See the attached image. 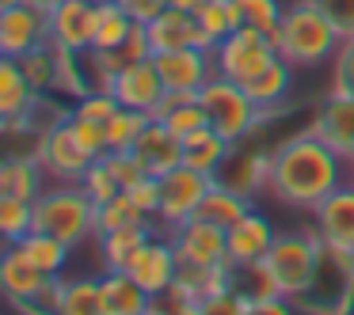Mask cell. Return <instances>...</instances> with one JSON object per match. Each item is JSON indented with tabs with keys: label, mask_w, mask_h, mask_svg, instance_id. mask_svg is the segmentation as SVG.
<instances>
[{
	"label": "cell",
	"mask_w": 354,
	"mask_h": 315,
	"mask_svg": "<svg viewBox=\"0 0 354 315\" xmlns=\"http://www.w3.org/2000/svg\"><path fill=\"white\" fill-rule=\"evenodd\" d=\"M346 183V160L320 141L313 130L286 137L278 148H270V175L267 190L278 205L313 213L331 190Z\"/></svg>",
	"instance_id": "6da1fadb"
},
{
	"label": "cell",
	"mask_w": 354,
	"mask_h": 315,
	"mask_svg": "<svg viewBox=\"0 0 354 315\" xmlns=\"http://www.w3.org/2000/svg\"><path fill=\"white\" fill-rule=\"evenodd\" d=\"M274 39V50L282 61H290L293 69H320V65H331L343 46V34L320 12V4L313 0H293L286 4V16L278 23V31L270 34Z\"/></svg>",
	"instance_id": "7a4b0ae2"
},
{
	"label": "cell",
	"mask_w": 354,
	"mask_h": 315,
	"mask_svg": "<svg viewBox=\"0 0 354 315\" xmlns=\"http://www.w3.org/2000/svg\"><path fill=\"white\" fill-rule=\"evenodd\" d=\"M35 232L57 236L62 243L80 247L95 236V201L80 183H62L42 190L35 201Z\"/></svg>",
	"instance_id": "3957f363"
},
{
	"label": "cell",
	"mask_w": 354,
	"mask_h": 315,
	"mask_svg": "<svg viewBox=\"0 0 354 315\" xmlns=\"http://www.w3.org/2000/svg\"><path fill=\"white\" fill-rule=\"evenodd\" d=\"M198 103H202V110H206L209 130L221 133L232 145L252 141L255 130L267 122V114H263L259 103L248 95V88L236 84V80H229V77H221V72L198 92Z\"/></svg>",
	"instance_id": "277c9868"
},
{
	"label": "cell",
	"mask_w": 354,
	"mask_h": 315,
	"mask_svg": "<svg viewBox=\"0 0 354 315\" xmlns=\"http://www.w3.org/2000/svg\"><path fill=\"white\" fill-rule=\"evenodd\" d=\"M297 307L308 315H351L354 307V254L320 243L316 274L297 296Z\"/></svg>",
	"instance_id": "5b68a950"
},
{
	"label": "cell",
	"mask_w": 354,
	"mask_h": 315,
	"mask_svg": "<svg viewBox=\"0 0 354 315\" xmlns=\"http://www.w3.org/2000/svg\"><path fill=\"white\" fill-rule=\"evenodd\" d=\"M316 258H320V239H316V232H278L274 247L267 254V266L274 274L278 292L297 300L316 274Z\"/></svg>",
	"instance_id": "8992f818"
},
{
	"label": "cell",
	"mask_w": 354,
	"mask_h": 315,
	"mask_svg": "<svg viewBox=\"0 0 354 315\" xmlns=\"http://www.w3.org/2000/svg\"><path fill=\"white\" fill-rule=\"evenodd\" d=\"M214 61H217V72L229 80H236V84H248V80H255L263 69H267L270 61H278V50H274V39L263 31H255V27H240V31H232L229 39H221L214 46Z\"/></svg>",
	"instance_id": "52a82bcc"
},
{
	"label": "cell",
	"mask_w": 354,
	"mask_h": 315,
	"mask_svg": "<svg viewBox=\"0 0 354 315\" xmlns=\"http://www.w3.org/2000/svg\"><path fill=\"white\" fill-rule=\"evenodd\" d=\"M217 179L206 175V171H194L187 167V163H179V167H171L168 175H160V209H156L153 221H160L164 228H179L183 221H191L194 213H198L202 198L209 194V186H214Z\"/></svg>",
	"instance_id": "ba28073f"
},
{
	"label": "cell",
	"mask_w": 354,
	"mask_h": 315,
	"mask_svg": "<svg viewBox=\"0 0 354 315\" xmlns=\"http://www.w3.org/2000/svg\"><path fill=\"white\" fill-rule=\"evenodd\" d=\"M50 46V16L31 4L0 8V57H27L35 50Z\"/></svg>",
	"instance_id": "9c48e42d"
},
{
	"label": "cell",
	"mask_w": 354,
	"mask_h": 315,
	"mask_svg": "<svg viewBox=\"0 0 354 315\" xmlns=\"http://www.w3.org/2000/svg\"><path fill=\"white\" fill-rule=\"evenodd\" d=\"M153 65L160 72L164 88L179 95H198L217 77L214 50H168V54H153Z\"/></svg>",
	"instance_id": "30bf717a"
},
{
	"label": "cell",
	"mask_w": 354,
	"mask_h": 315,
	"mask_svg": "<svg viewBox=\"0 0 354 315\" xmlns=\"http://www.w3.org/2000/svg\"><path fill=\"white\" fill-rule=\"evenodd\" d=\"M126 274H130L145 292H153V300L160 296L164 289H171V285H176V277H179V254H176L171 236L153 232V236L138 247V254L130 258Z\"/></svg>",
	"instance_id": "8fae6325"
},
{
	"label": "cell",
	"mask_w": 354,
	"mask_h": 315,
	"mask_svg": "<svg viewBox=\"0 0 354 315\" xmlns=\"http://www.w3.org/2000/svg\"><path fill=\"white\" fill-rule=\"evenodd\" d=\"M46 285H50V277L27 258L24 247L19 243H0V296L12 300V304H19L24 312H31Z\"/></svg>",
	"instance_id": "7c38bea8"
},
{
	"label": "cell",
	"mask_w": 354,
	"mask_h": 315,
	"mask_svg": "<svg viewBox=\"0 0 354 315\" xmlns=\"http://www.w3.org/2000/svg\"><path fill=\"white\" fill-rule=\"evenodd\" d=\"M171 243H176L179 266H225L229 262V247H225V228L191 216L179 228L168 232Z\"/></svg>",
	"instance_id": "4fadbf2b"
},
{
	"label": "cell",
	"mask_w": 354,
	"mask_h": 315,
	"mask_svg": "<svg viewBox=\"0 0 354 315\" xmlns=\"http://www.w3.org/2000/svg\"><path fill=\"white\" fill-rule=\"evenodd\" d=\"M39 163H42V171H46V179H54V183H80V179L88 175V167L95 163V156L73 137L69 122H62L57 130L46 133Z\"/></svg>",
	"instance_id": "5bb4252c"
},
{
	"label": "cell",
	"mask_w": 354,
	"mask_h": 315,
	"mask_svg": "<svg viewBox=\"0 0 354 315\" xmlns=\"http://www.w3.org/2000/svg\"><path fill=\"white\" fill-rule=\"evenodd\" d=\"M95 4L100 0H65L50 12V46L65 54H84L95 46Z\"/></svg>",
	"instance_id": "9a60e30c"
},
{
	"label": "cell",
	"mask_w": 354,
	"mask_h": 315,
	"mask_svg": "<svg viewBox=\"0 0 354 315\" xmlns=\"http://www.w3.org/2000/svg\"><path fill=\"white\" fill-rule=\"evenodd\" d=\"M313 232L320 243L354 254V183H343L313 209Z\"/></svg>",
	"instance_id": "2e32d148"
},
{
	"label": "cell",
	"mask_w": 354,
	"mask_h": 315,
	"mask_svg": "<svg viewBox=\"0 0 354 315\" xmlns=\"http://www.w3.org/2000/svg\"><path fill=\"white\" fill-rule=\"evenodd\" d=\"M278 239V228L270 216H263L259 209H252L248 216H240L232 228H225V247H229V266H248V262H263L270 254Z\"/></svg>",
	"instance_id": "e0dca14e"
},
{
	"label": "cell",
	"mask_w": 354,
	"mask_h": 315,
	"mask_svg": "<svg viewBox=\"0 0 354 315\" xmlns=\"http://www.w3.org/2000/svg\"><path fill=\"white\" fill-rule=\"evenodd\" d=\"M308 130L320 141H328L346 163L354 160V95L346 92H331L328 99L316 107V118Z\"/></svg>",
	"instance_id": "ac0fdd59"
},
{
	"label": "cell",
	"mask_w": 354,
	"mask_h": 315,
	"mask_svg": "<svg viewBox=\"0 0 354 315\" xmlns=\"http://www.w3.org/2000/svg\"><path fill=\"white\" fill-rule=\"evenodd\" d=\"M111 92H115V99L122 103V107L153 114V110L164 103L168 88H164L160 72H156L153 57H149V61H133V65H126V69L118 72L115 80H111Z\"/></svg>",
	"instance_id": "d6986e66"
},
{
	"label": "cell",
	"mask_w": 354,
	"mask_h": 315,
	"mask_svg": "<svg viewBox=\"0 0 354 315\" xmlns=\"http://www.w3.org/2000/svg\"><path fill=\"white\" fill-rule=\"evenodd\" d=\"M145 34H149V46L153 54H168V50H214L209 34L202 31L198 16L191 12H179V8H168L164 16H156L153 23H145Z\"/></svg>",
	"instance_id": "ffe728a7"
},
{
	"label": "cell",
	"mask_w": 354,
	"mask_h": 315,
	"mask_svg": "<svg viewBox=\"0 0 354 315\" xmlns=\"http://www.w3.org/2000/svg\"><path fill=\"white\" fill-rule=\"evenodd\" d=\"M35 99H39V92L31 88L24 65L16 57H0V133L24 125Z\"/></svg>",
	"instance_id": "44dd1931"
},
{
	"label": "cell",
	"mask_w": 354,
	"mask_h": 315,
	"mask_svg": "<svg viewBox=\"0 0 354 315\" xmlns=\"http://www.w3.org/2000/svg\"><path fill=\"white\" fill-rule=\"evenodd\" d=\"M133 152H138V160L145 163L149 175H168L171 167H179L183 163V137H176V133L168 130L164 122H149L145 133L138 137V145H133Z\"/></svg>",
	"instance_id": "7402d4cb"
},
{
	"label": "cell",
	"mask_w": 354,
	"mask_h": 315,
	"mask_svg": "<svg viewBox=\"0 0 354 315\" xmlns=\"http://www.w3.org/2000/svg\"><path fill=\"white\" fill-rule=\"evenodd\" d=\"M103 315H145L153 307V292H145L126 270H107L100 277Z\"/></svg>",
	"instance_id": "603a6c76"
},
{
	"label": "cell",
	"mask_w": 354,
	"mask_h": 315,
	"mask_svg": "<svg viewBox=\"0 0 354 315\" xmlns=\"http://www.w3.org/2000/svg\"><path fill=\"white\" fill-rule=\"evenodd\" d=\"M267 175H270V152H240V145H232L225 167L217 171V183L252 198L259 186H267Z\"/></svg>",
	"instance_id": "cb8c5ba5"
},
{
	"label": "cell",
	"mask_w": 354,
	"mask_h": 315,
	"mask_svg": "<svg viewBox=\"0 0 354 315\" xmlns=\"http://www.w3.org/2000/svg\"><path fill=\"white\" fill-rule=\"evenodd\" d=\"M244 88H248V95L259 103L263 114L270 118L274 110H282L286 103H290V95H293V65L278 57V61H270L255 80H248Z\"/></svg>",
	"instance_id": "d4e9b609"
},
{
	"label": "cell",
	"mask_w": 354,
	"mask_h": 315,
	"mask_svg": "<svg viewBox=\"0 0 354 315\" xmlns=\"http://www.w3.org/2000/svg\"><path fill=\"white\" fill-rule=\"evenodd\" d=\"M46 171L35 156H0V194H12V198H27L39 201V194L46 190L42 186Z\"/></svg>",
	"instance_id": "484cf974"
},
{
	"label": "cell",
	"mask_w": 354,
	"mask_h": 315,
	"mask_svg": "<svg viewBox=\"0 0 354 315\" xmlns=\"http://www.w3.org/2000/svg\"><path fill=\"white\" fill-rule=\"evenodd\" d=\"M252 209H255V198H248V194L232 190V186H225V183H214L194 216L217 224V228H232V224H236L240 216H248Z\"/></svg>",
	"instance_id": "4316f807"
},
{
	"label": "cell",
	"mask_w": 354,
	"mask_h": 315,
	"mask_svg": "<svg viewBox=\"0 0 354 315\" xmlns=\"http://www.w3.org/2000/svg\"><path fill=\"white\" fill-rule=\"evenodd\" d=\"M156 122H164L176 137H191V133L206 130V110H202L198 95H179V92H168L164 95V103L153 110Z\"/></svg>",
	"instance_id": "83f0119b"
},
{
	"label": "cell",
	"mask_w": 354,
	"mask_h": 315,
	"mask_svg": "<svg viewBox=\"0 0 354 315\" xmlns=\"http://www.w3.org/2000/svg\"><path fill=\"white\" fill-rule=\"evenodd\" d=\"M229 152H232V141H225L221 133H214L209 125L198 133H191V137H183V163L194 171H206V175H214V179H217V171L225 167Z\"/></svg>",
	"instance_id": "f1b7e54d"
},
{
	"label": "cell",
	"mask_w": 354,
	"mask_h": 315,
	"mask_svg": "<svg viewBox=\"0 0 354 315\" xmlns=\"http://www.w3.org/2000/svg\"><path fill=\"white\" fill-rule=\"evenodd\" d=\"M153 221H141V224H126L118 232H107V236H95L100 239V258H103V270H126L130 258L138 254V247L153 236Z\"/></svg>",
	"instance_id": "f546056e"
},
{
	"label": "cell",
	"mask_w": 354,
	"mask_h": 315,
	"mask_svg": "<svg viewBox=\"0 0 354 315\" xmlns=\"http://www.w3.org/2000/svg\"><path fill=\"white\" fill-rule=\"evenodd\" d=\"M19 247H24V254H27V258H31L46 277H62L65 270H69L73 247L62 243L57 236H46V232H31V236L19 239Z\"/></svg>",
	"instance_id": "4dcf8cb0"
},
{
	"label": "cell",
	"mask_w": 354,
	"mask_h": 315,
	"mask_svg": "<svg viewBox=\"0 0 354 315\" xmlns=\"http://www.w3.org/2000/svg\"><path fill=\"white\" fill-rule=\"evenodd\" d=\"M54 315H103L100 277H62V296Z\"/></svg>",
	"instance_id": "1f68e13d"
},
{
	"label": "cell",
	"mask_w": 354,
	"mask_h": 315,
	"mask_svg": "<svg viewBox=\"0 0 354 315\" xmlns=\"http://www.w3.org/2000/svg\"><path fill=\"white\" fill-rule=\"evenodd\" d=\"M133 19L118 8L115 0H100L95 4V46L92 50H118L133 31Z\"/></svg>",
	"instance_id": "d6a6232c"
},
{
	"label": "cell",
	"mask_w": 354,
	"mask_h": 315,
	"mask_svg": "<svg viewBox=\"0 0 354 315\" xmlns=\"http://www.w3.org/2000/svg\"><path fill=\"white\" fill-rule=\"evenodd\" d=\"M16 61L24 65L27 80H31V88L39 95L62 88V54H57L54 46H42V50H35V54H27V57H16Z\"/></svg>",
	"instance_id": "836d02e7"
},
{
	"label": "cell",
	"mask_w": 354,
	"mask_h": 315,
	"mask_svg": "<svg viewBox=\"0 0 354 315\" xmlns=\"http://www.w3.org/2000/svg\"><path fill=\"white\" fill-rule=\"evenodd\" d=\"M198 23H202V31L209 34V42L217 46L221 39H229L232 31L244 27V16H240L236 0H206L198 8Z\"/></svg>",
	"instance_id": "e575fe53"
},
{
	"label": "cell",
	"mask_w": 354,
	"mask_h": 315,
	"mask_svg": "<svg viewBox=\"0 0 354 315\" xmlns=\"http://www.w3.org/2000/svg\"><path fill=\"white\" fill-rule=\"evenodd\" d=\"M31 232H35V201L0 194V239L4 243H19Z\"/></svg>",
	"instance_id": "d590c367"
},
{
	"label": "cell",
	"mask_w": 354,
	"mask_h": 315,
	"mask_svg": "<svg viewBox=\"0 0 354 315\" xmlns=\"http://www.w3.org/2000/svg\"><path fill=\"white\" fill-rule=\"evenodd\" d=\"M149 122H153V114H145V110L118 107L115 118L107 122V152H130Z\"/></svg>",
	"instance_id": "8d00e7d4"
},
{
	"label": "cell",
	"mask_w": 354,
	"mask_h": 315,
	"mask_svg": "<svg viewBox=\"0 0 354 315\" xmlns=\"http://www.w3.org/2000/svg\"><path fill=\"white\" fill-rule=\"evenodd\" d=\"M232 289L252 304V300H267V296H278V285H274V274H270L267 258L263 262H248V266H232Z\"/></svg>",
	"instance_id": "74e56055"
},
{
	"label": "cell",
	"mask_w": 354,
	"mask_h": 315,
	"mask_svg": "<svg viewBox=\"0 0 354 315\" xmlns=\"http://www.w3.org/2000/svg\"><path fill=\"white\" fill-rule=\"evenodd\" d=\"M141 221H149V216L133 205V198L126 190L118 194V198L95 205V236H107V232H118V228H126V224H141Z\"/></svg>",
	"instance_id": "f35d334b"
},
{
	"label": "cell",
	"mask_w": 354,
	"mask_h": 315,
	"mask_svg": "<svg viewBox=\"0 0 354 315\" xmlns=\"http://www.w3.org/2000/svg\"><path fill=\"white\" fill-rule=\"evenodd\" d=\"M236 4H240L244 23L255 27V31H263V34H274L278 23H282V16H286L282 0H236Z\"/></svg>",
	"instance_id": "ab89813d"
},
{
	"label": "cell",
	"mask_w": 354,
	"mask_h": 315,
	"mask_svg": "<svg viewBox=\"0 0 354 315\" xmlns=\"http://www.w3.org/2000/svg\"><path fill=\"white\" fill-rule=\"evenodd\" d=\"M69 114H73V107H62V103L54 99V92H46V95H39V99H35V107H31V114H27L24 125H31L35 133H42V137H46L50 130H57L62 122H69Z\"/></svg>",
	"instance_id": "60d3db41"
},
{
	"label": "cell",
	"mask_w": 354,
	"mask_h": 315,
	"mask_svg": "<svg viewBox=\"0 0 354 315\" xmlns=\"http://www.w3.org/2000/svg\"><path fill=\"white\" fill-rule=\"evenodd\" d=\"M118 107H122V103L115 99V92H111V88H95V92L77 95V103H73V114L92 118V122H103V125H107L111 118H115Z\"/></svg>",
	"instance_id": "b9f144b4"
},
{
	"label": "cell",
	"mask_w": 354,
	"mask_h": 315,
	"mask_svg": "<svg viewBox=\"0 0 354 315\" xmlns=\"http://www.w3.org/2000/svg\"><path fill=\"white\" fill-rule=\"evenodd\" d=\"M80 186H84L88 194H92L95 205H103V201H111V198H118V194H122V183H118L115 171H111L107 163H103V156L92 163V167H88V175L80 179Z\"/></svg>",
	"instance_id": "7bdbcfd3"
},
{
	"label": "cell",
	"mask_w": 354,
	"mask_h": 315,
	"mask_svg": "<svg viewBox=\"0 0 354 315\" xmlns=\"http://www.w3.org/2000/svg\"><path fill=\"white\" fill-rule=\"evenodd\" d=\"M69 130H73V137H77L80 145H84L88 152L95 156V160L107 152V125H103V122H92V118L69 114Z\"/></svg>",
	"instance_id": "ee69618b"
},
{
	"label": "cell",
	"mask_w": 354,
	"mask_h": 315,
	"mask_svg": "<svg viewBox=\"0 0 354 315\" xmlns=\"http://www.w3.org/2000/svg\"><path fill=\"white\" fill-rule=\"evenodd\" d=\"M198 315H248V300L236 289H217L198 300Z\"/></svg>",
	"instance_id": "f6af8a7d"
},
{
	"label": "cell",
	"mask_w": 354,
	"mask_h": 315,
	"mask_svg": "<svg viewBox=\"0 0 354 315\" xmlns=\"http://www.w3.org/2000/svg\"><path fill=\"white\" fill-rule=\"evenodd\" d=\"M103 163H107L111 171H115V179L118 183H122V190H130L133 183H138V179H145L149 171H145V163L138 160V152H103Z\"/></svg>",
	"instance_id": "bcb514c9"
},
{
	"label": "cell",
	"mask_w": 354,
	"mask_h": 315,
	"mask_svg": "<svg viewBox=\"0 0 354 315\" xmlns=\"http://www.w3.org/2000/svg\"><path fill=\"white\" fill-rule=\"evenodd\" d=\"M331 92L354 95V39H343L335 61H331Z\"/></svg>",
	"instance_id": "7dc6e473"
},
{
	"label": "cell",
	"mask_w": 354,
	"mask_h": 315,
	"mask_svg": "<svg viewBox=\"0 0 354 315\" xmlns=\"http://www.w3.org/2000/svg\"><path fill=\"white\" fill-rule=\"evenodd\" d=\"M126 194H130L133 205H138L141 213L149 216V221H153L156 209H160V179H156V175H145V179H138V183H133Z\"/></svg>",
	"instance_id": "c3c4849f"
},
{
	"label": "cell",
	"mask_w": 354,
	"mask_h": 315,
	"mask_svg": "<svg viewBox=\"0 0 354 315\" xmlns=\"http://www.w3.org/2000/svg\"><path fill=\"white\" fill-rule=\"evenodd\" d=\"M313 4H320V12L339 27L343 39H354V0H313Z\"/></svg>",
	"instance_id": "681fc988"
},
{
	"label": "cell",
	"mask_w": 354,
	"mask_h": 315,
	"mask_svg": "<svg viewBox=\"0 0 354 315\" xmlns=\"http://www.w3.org/2000/svg\"><path fill=\"white\" fill-rule=\"evenodd\" d=\"M115 4H118V8H122L126 16L133 19V23H141V27L153 23L156 16H164V12L171 8L168 0H115Z\"/></svg>",
	"instance_id": "f907efd6"
},
{
	"label": "cell",
	"mask_w": 354,
	"mask_h": 315,
	"mask_svg": "<svg viewBox=\"0 0 354 315\" xmlns=\"http://www.w3.org/2000/svg\"><path fill=\"white\" fill-rule=\"evenodd\" d=\"M118 54V61L122 65H133V61H149V57H153V46H149V34H145V27H133L130 31V39L122 42V46L115 50Z\"/></svg>",
	"instance_id": "816d5d0a"
},
{
	"label": "cell",
	"mask_w": 354,
	"mask_h": 315,
	"mask_svg": "<svg viewBox=\"0 0 354 315\" xmlns=\"http://www.w3.org/2000/svg\"><path fill=\"white\" fill-rule=\"evenodd\" d=\"M248 315H297V300L290 296H267V300H252L248 304Z\"/></svg>",
	"instance_id": "f5cc1de1"
},
{
	"label": "cell",
	"mask_w": 354,
	"mask_h": 315,
	"mask_svg": "<svg viewBox=\"0 0 354 315\" xmlns=\"http://www.w3.org/2000/svg\"><path fill=\"white\" fill-rule=\"evenodd\" d=\"M171 8H179V12H191V16H198V8L206 4V0H168Z\"/></svg>",
	"instance_id": "db71d44e"
},
{
	"label": "cell",
	"mask_w": 354,
	"mask_h": 315,
	"mask_svg": "<svg viewBox=\"0 0 354 315\" xmlns=\"http://www.w3.org/2000/svg\"><path fill=\"white\" fill-rule=\"evenodd\" d=\"M24 4H31V8H39V12H46V16H50V12H54L57 4H65V0H24Z\"/></svg>",
	"instance_id": "11a10c76"
},
{
	"label": "cell",
	"mask_w": 354,
	"mask_h": 315,
	"mask_svg": "<svg viewBox=\"0 0 354 315\" xmlns=\"http://www.w3.org/2000/svg\"><path fill=\"white\" fill-rule=\"evenodd\" d=\"M346 183H354V160L346 163Z\"/></svg>",
	"instance_id": "9f6ffc18"
},
{
	"label": "cell",
	"mask_w": 354,
	"mask_h": 315,
	"mask_svg": "<svg viewBox=\"0 0 354 315\" xmlns=\"http://www.w3.org/2000/svg\"><path fill=\"white\" fill-rule=\"evenodd\" d=\"M145 315H168V312H160V307H156V304H153V307H149V312H145Z\"/></svg>",
	"instance_id": "6f0895ef"
},
{
	"label": "cell",
	"mask_w": 354,
	"mask_h": 315,
	"mask_svg": "<svg viewBox=\"0 0 354 315\" xmlns=\"http://www.w3.org/2000/svg\"><path fill=\"white\" fill-rule=\"evenodd\" d=\"M12 4H19V0H0V8H12Z\"/></svg>",
	"instance_id": "680465c9"
},
{
	"label": "cell",
	"mask_w": 354,
	"mask_h": 315,
	"mask_svg": "<svg viewBox=\"0 0 354 315\" xmlns=\"http://www.w3.org/2000/svg\"><path fill=\"white\" fill-rule=\"evenodd\" d=\"M0 243H4V239H0Z\"/></svg>",
	"instance_id": "91938a15"
}]
</instances>
